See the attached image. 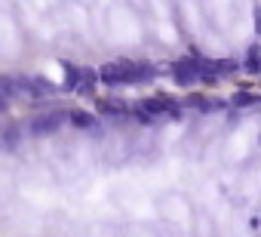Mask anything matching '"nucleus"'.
<instances>
[{
	"instance_id": "obj_3",
	"label": "nucleus",
	"mask_w": 261,
	"mask_h": 237,
	"mask_svg": "<svg viewBox=\"0 0 261 237\" xmlns=\"http://www.w3.org/2000/svg\"><path fill=\"white\" fill-rule=\"evenodd\" d=\"M145 108H148L151 114H163V111H169V108H172V102H169V99H148V102H145Z\"/></svg>"
},
{
	"instance_id": "obj_1",
	"label": "nucleus",
	"mask_w": 261,
	"mask_h": 237,
	"mask_svg": "<svg viewBox=\"0 0 261 237\" xmlns=\"http://www.w3.org/2000/svg\"><path fill=\"white\" fill-rule=\"evenodd\" d=\"M154 71L148 65H136V62H114V65H105L101 68V77L105 83L111 86H123V83H139V80H148Z\"/></svg>"
},
{
	"instance_id": "obj_2",
	"label": "nucleus",
	"mask_w": 261,
	"mask_h": 237,
	"mask_svg": "<svg viewBox=\"0 0 261 237\" xmlns=\"http://www.w3.org/2000/svg\"><path fill=\"white\" fill-rule=\"evenodd\" d=\"M62 124H65L62 114H46V117H37V121H31V133H34V136H49V133H56Z\"/></svg>"
}]
</instances>
